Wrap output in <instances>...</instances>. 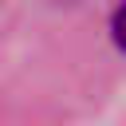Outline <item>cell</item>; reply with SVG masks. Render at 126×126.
<instances>
[{"label": "cell", "mask_w": 126, "mask_h": 126, "mask_svg": "<svg viewBox=\"0 0 126 126\" xmlns=\"http://www.w3.org/2000/svg\"><path fill=\"white\" fill-rule=\"evenodd\" d=\"M110 35H114V43L126 51V0L114 8V16H110Z\"/></svg>", "instance_id": "1"}]
</instances>
